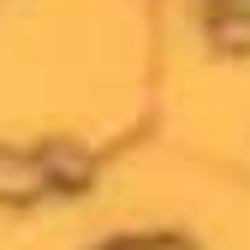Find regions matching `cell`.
<instances>
[{
    "mask_svg": "<svg viewBox=\"0 0 250 250\" xmlns=\"http://www.w3.org/2000/svg\"><path fill=\"white\" fill-rule=\"evenodd\" d=\"M113 250H185L179 238H125V244H113Z\"/></svg>",
    "mask_w": 250,
    "mask_h": 250,
    "instance_id": "3957f363",
    "label": "cell"
},
{
    "mask_svg": "<svg viewBox=\"0 0 250 250\" xmlns=\"http://www.w3.org/2000/svg\"><path fill=\"white\" fill-rule=\"evenodd\" d=\"M42 185H48V161H36V155H18V149H0V197H6V203L36 197Z\"/></svg>",
    "mask_w": 250,
    "mask_h": 250,
    "instance_id": "6da1fadb",
    "label": "cell"
},
{
    "mask_svg": "<svg viewBox=\"0 0 250 250\" xmlns=\"http://www.w3.org/2000/svg\"><path fill=\"white\" fill-rule=\"evenodd\" d=\"M214 36L227 48H250V18H214Z\"/></svg>",
    "mask_w": 250,
    "mask_h": 250,
    "instance_id": "7a4b0ae2",
    "label": "cell"
}]
</instances>
